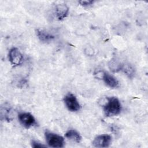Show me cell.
Segmentation results:
<instances>
[{
  "label": "cell",
  "instance_id": "6da1fadb",
  "mask_svg": "<svg viewBox=\"0 0 148 148\" xmlns=\"http://www.w3.org/2000/svg\"><path fill=\"white\" fill-rule=\"evenodd\" d=\"M103 110L106 116H114L120 114L121 110V105L118 98L114 97H107Z\"/></svg>",
  "mask_w": 148,
  "mask_h": 148
},
{
  "label": "cell",
  "instance_id": "7a4b0ae2",
  "mask_svg": "<svg viewBox=\"0 0 148 148\" xmlns=\"http://www.w3.org/2000/svg\"><path fill=\"white\" fill-rule=\"evenodd\" d=\"M45 139L47 145L51 147H63L64 146V139L62 136L49 132L46 131L45 133Z\"/></svg>",
  "mask_w": 148,
  "mask_h": 148
},
{
  "label": "cell",
  "instance_id": "3957f363",
  "mask_svg": "<svg viewBox=\"0 0 148 148\" xmlns=\"http://www.w3.org/2000/svg\"><path fill=\"white\" fill-rule=\"evenodd\" d=\"M67 109L71 112H77L80 109V105L76 97L72 93H68L64 98Z\"/></svg>",
  "mask_w": 148,
  "mask_h": 148
},
{
  "label": "cell",
  "instance_id": "277c9868",
  "mask_svg": "<svg viewBox=\"0 0 148 148\" xmlns=\"http://www.w3.org/2000/svg\"><path fill=\"white\" fill-rule=\"evenodd\" d=\"M18 121L25 128H29L36 124V120L34 116L30 113L23 112L18 114Z\"/></svg>",
  "mask_w": 148,
  "mask_h": 148
},
{
  "label": "cell",
  "instance_id": "5b68a950",
  "mask_svg": "<svg viewBox=\"0 0 148 148\" xmlns=\"http://www.w3.org/2000/svg\"><path fill=\"white\" fill-rule=\"evenodd\" d=\"M8 57L10 64L14 66L20 65L23 60V56L17 47H12L10 49Z\"/></svg>",
  "mask_w": 148,
  "mask_h": 148
},
{
  "label": "cell",
  "instance_id": "8992f818",
  "mask_svg": "<svg viewBox=\"0 0 148 148\" xmlns=\"http://www.w3.org/2000/svg\"><path fill=\"white\" fill-rule=\"evenodd\" d=\"M112 142V137L109 135L103 134L96 136L92 144L95 147H107L110 146Z\"/></svg>",
  "mask_w": 148,
  "mask_h": 148
},
{
  "label": "cell",
  "instance_id": "52a82bcc",
  "mask_svg": "<svg viewBox=\"0 0 148 148\" xmlns=\"http://www.w3.org/2000/svg\"><path fill=\"white\" fill-rule=\"evenodd\" d=\"M69 8L65 3H60L56 6L55 14L58 20H62L68 14Z\"/></svg>",
  "mask_w": 148,
  "mask_h": 148
},
{
  "label": "cell",
  "instance_id": "ba28073f",
  "mask_svg": "<svg viewBox=\"0 0 148 148\" xmlns=\"http://www.w3.org/2000/svg\"><path fill=\"white\" fill-rule=\"evenodd\" d=\"M101 79L103 80L105 83L110 88H116L119 86L118 80L114 76L109 75L107 72L103 71Z\"/></svg>",
  "mask_w": 148,
  "mask_h": 148
},
{
  "label": "cell",
  "instance_id": "9c48e42d",
  "mask_svg": "<svg viewBox=\"0 0 148 148\" xmlns=\"http://www.w3.org/2000/svg\"><path fill=\"white\" fill-rule=\"evenodd\" d=\"M36 34L38 39L43 42H49L54 39V35L43 29H37L36 30Z\"/></svg>",
  "mask_w": 148,
  "mask_h": 148
},
{
  "label": "cell",
  "instance_id": "30bf717a",
  "mask_svg": "<svg viewBox=\"0 0 148 148\" xmlns=\"http://www.w3.org/2000/svg\"><path fill=\"white\" fill-rule=\"evenodd\" d=\"M65 137L76 143H79L82 140L80 134L75 130H69L65 134Z\"/></svg>",
  "mask_w": 148,
  "mask_h": 148
},
{
  "label": "cell",
  "instance_id": "8fae6325",
  "mask_svg": "<svg viewBox=\"0 0 148 148\" xmlns=\"http://www.w3.org/2000/svg\"><path fill=\"white\" fill-rule=\"evenodd\" d=\"M108 67L113 72H117L121 70L122 64L115 59H112L108 62Z\"/></svg>",
  "mask_w": 148,
  "mask_h": 148
},
{
  "label": "cell",
  "instance_id": "7c38bea8",
  "mask_svg": "<svg viewBox=\"0 0 148 148\" xmlns=\"http://www.w3.org/2000/svg\"><path fill=\"white\" fill-rule=\"evenodd\" d=\"M121 70L130 79L132 78L135 75V69L132 65L130 64H125L122 65Z\"/></svg>",
  "mask_w": 148,
  "mask_h": 148
},
{
  "label": "cell",
  "instance_id": "4fadbf2b",
  "mask_svg": "<svg viewBox=\"0 0 148 148\" xmlns=\"http://www.w3.org/2000/svg\"><path fill=\"white\" fill-rule=\"evenodd\" d=\"M11 109L10 108L5 106L4 108H1V116L3 117L4 120L8 121H10L12 120L11 118Z\"/></svg>",
  "mask_w": 148,
  "mask_h": 148
},
{
  "label": "cell",
  "instance_id": "5bb4252c",
  "mask_svg": "<svg viewBox=\"0 0 148 148\" xmlns=\"http://www.w3.org/2000/svg\"><path fill=\"white\" fill-rule=\"evenodd\" d=\"M31 146L32 147L34 148H38V147H45L46 146L44 145L41 144L40 143L36 141V140H32L31 141Z\"/></svg>",
  "mask_w": 148,
  "mask_h": 148
},
{
  "label": "cell",
  "instance_id": "9a60e30c",
  "mask_svg": "<svg viewBox=\"0 0 148 148\" xmlns=\"http://www.w3.org/2000/svg\"><path fill=\"white\" fill-rule=\"evenodd\" d=\"M79 3L82 5V6H89L92 5L94 3V1H91V0H82V1H80L79 2Z\"/></svg>",
  "mask_w": 148,
  "mask_h": 148
}]
</instances>
